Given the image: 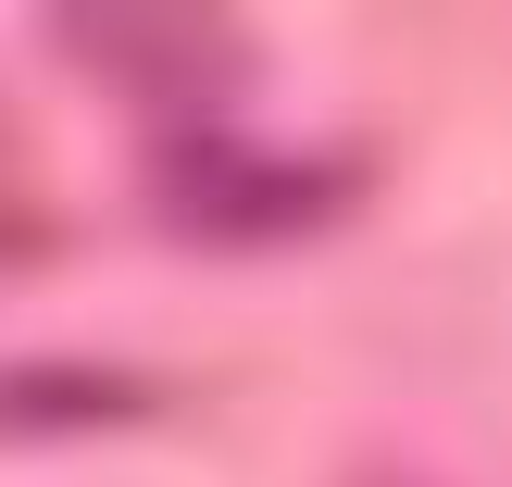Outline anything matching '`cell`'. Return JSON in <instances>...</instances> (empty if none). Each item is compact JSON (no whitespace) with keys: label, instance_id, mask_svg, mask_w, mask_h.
Wrapping results in <instances>:
<instances>
[{"label":"cell","instance_id":"obj_1","mask_svg":"<svg viewBox=\"0 0 512 487\" xmlns=\"http://www.w3.org/2000/svg\"><path fill=\"white\" fill-rule=\"evenodd\" d=\"M50 38L150 125H238L250 75H263L238 0H50Z\"/></svg>","mask_w":512,"mask_h":487},{"label":"cell","instance_id":"obj_2","mask_svg":"<svg viewBox=\"0 0 512 487\" xmlns=\"http://www.w3.org/2000/svg\"><path fill=\"white\" fill-rule=\"evenodd\" d=\"M150 188H163L175 238H313L363 200V150H263L250 125H163L150 138Z\"/></svg>","mask_w":512,"mask_h":487},{"label":"cell","instance_id":"obj_3","mask_svg":"<svg viewBox=\"0 0 512 487\" xmlns=\"http://www.w3.org/2000/svg\"><path fill=\"white\" fill-rule=\"evenodd\" d=\"M138 375H63V363H38V375H0V425H113V413H138Z\"/></svg>","mask_w":512,"mask_h":487},{"label":"cell","instance_id":"obj_4","mask_svg":"<svg viewBox=\"0 0 512 487\" xmlns=\"http://www.w3.org/2000/svg\"><path fill=\"white\" fill-rule=\"evenodd\" d=\"M50 225H38V175H25V150H13V113H0V275L38 250Z\"/></svg>","mask_w":512,"mask_h":487},{"label":"cell","instance_id":"obj_5","mask_svg":"<svg viewBox=\"0 0 512 487\" xmlns=\"http://www.w3.org/2000/svg\"><path fill=\"white\" fill-rule=\"evenodd\" d=\"M350 487H425V475H400V463H363V475H350Z\"/></svg>","mask_w":512,"mask_h":487}]
</instances>
